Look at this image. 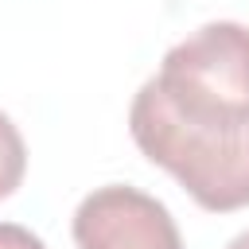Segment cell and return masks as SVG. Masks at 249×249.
Returning a JSON list of instances; mask_svg holds the SVG:
<instances>
[{"label": "cell", "mask_w": 249, "mask_h": 249, "mask_svg": "<svg viewBox=\"0 0 249 249\" xmlns=\"http://www.w3.org/2000/svg\"><path fill=\"white\" fill-rule=\"evenodd\" d=\"M136 148L214 214L249 206V117H187L148 78L128 109Z\"/></svg>", "instance_id": "6da1fadb"}, {"label": "cell", "mask_w": 249, "mask_h": 249, "mask_svg": "<svg viewBox=\"0 0 249 249\" xmlns=\"http://www.w3.org/2000/svg\"><path fill=\"white\" fill-rule=\"evenodd\" d=\"M152 82L187 117H249V27L202 23L163 54Z\"/></svg>", "instance_id": "7a4b0ae2"}, {"label": "cell", "mask_w": 249, "mask_h": 249, "mask_svg": "<svg viewBox=\"0 0 249 249\" xmlns=\"http://www.w3.org/2000/svg\"><path fill=\"white\" fill-rule=\"evenodd\" d=\"M78 249H183L171 210L128 183L89 191L74 210Z\"/></svg>", "instance_id": "3957f363"}, {"label": "cell", "mask_w": 249, "mask_h": 249, "mask_svg": "<svg viewBox=\"0 0 249 249\" xmlns=\"http://www.w3.org/2000/svg\"><path fill=\"white\" fill-rule=\"evenodd\" d=\"M27 171V144L8 113H0V198H8Z\"/></svg>", "instance_id": "277c9868"}, {"label": "cell", "mask_w": 249, "mask_h": 249, "mask_svg": "<svg viewBox=\"0 0 249 249\" xmlns=\"http://www.w3.org/2000/svg\"><path fill=\"white\" fill-rule=\"evenodd\" d=\"M0 249H47L39 233H31L19 222H0Z\"/></svg>", "instance_id": "5b68a950"}, {"label": "cell", "mask_w": 249, "mask_h": 249, "mask_svg": "<svg viewBox=\"0 0 249 249\" xmlns=\"http://www.w3.org/2000/svg\"><path fill=\"white\" fill-rule=\"evenodd\" d=\"M226 249H249V230H245V233H237V237H233Z\"/></svg>", "instance_id": "8992f818"}]
</instances>
